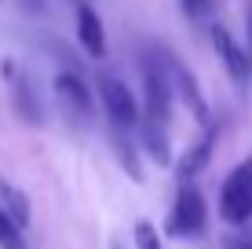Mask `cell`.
<instances>
[{
  "label": "cell",
  "mask_w": 252,
  "mask_h": 249,
  "mask_svg": "<svg viewBox=\"0 0 252 249\" xmlns=\"http://www.w3.org/2000/svg\"><path fill=\"white\" fill-rule=\"evenodd\" d=\"M172 96H176V92H172V77L161 63V51L158 55H146L143 59V117L168 125Z\"/></svg>",
  "instance_id": "obj_1"
},
{
  "label": "cell",
  "mask_w": 252,
  "mask_h": 249,
  "mask_svg": "<svg viewBox=\"0 0 252 249\" xmlns=\"http://www.w3.org/2000/svg\"><path fill=\"white\" fill-rule=\"evenodd\" d=\"M220 216L227 220V224H249L252 220V154L223 179Z\"/></svg>",
  "instance_id": "obj_2"
},
{
  "label": "cell",
  "mask_w": 252,
  "mask_h": 249,
  "mask_svg": "<svg viewBox=\"0 0 252 249\" xmlns=\"http://www.w3.org/2000/svg\"><path fill=\"white\" fill-rule=\"evenodd\" d=\"M205 220H208V209H205V194L197 191L194 183H179V194L172 202V213H168V231L172 238H194L205 231Z\"/></svg>",
  "instance_id": "obj_3"
},
{
  "label": "cell",
  "mask_w": 252,
  "mask_h": 249,
  "mask_svg": "<svg viewBox=\"0 0 252 249\" xmlns=\"http://www.w3.org/2000/svg\"><path fill=\"white\" fill-rule=\"evenodd\" d=\"M95 92H99L102 99V110L110 114V125L121 128V132H128V128H139V103L132 96V88H128L125 81H117L114 73H99V81H95Z\"/></svg>",
  "instance_id": "obj_4"
},
{
  "label": "cell",
  "mask_w": 252,
  "mask_h": 249,
  "mask_svg": "<svg viewBox=\"0 0 252 249\" xmlns=\"http://www.w3.org/2000/svg\"><path fill=\"white\" fill-rule=\"evenodd\" d=\"M161 63H164V70H168V77H172V92L187 103V110L197 117V121L208 125V103H205V96H201V88H197L194 73H190L187 66L172 55V51H161Z\"/></svg>",
  "instance_id": "obj_5"
},
{
  "label": "cell",
  "mask_w": 252,
  "mask_h": 249,
  "mask_svg": "<svg viewBox=\"0 0 252 249\" xmlns=\"http://www.w3.org/2000/svg\"><path fill=\"white\" fill-rule=\"evenodd\" d=\"M212 44H216V55H220V63L227 66L230 81L238 84V88H249V81H252V59L245 55V48H241L238 40L230 37L227 26H212Z\"/></svg>",
  "instance_id": "obj_6"
},
{
  "label": "cell",
  "mask_w": 252,
  "mask_h": 249,
  "mask_svg": "<svg viewBox=\"0 0 252 249\" xmlns=\"http://www.w3.org/2000/svg\"><path fill=\"white\" fill-rule=\"evenodd\" d=\"M55 96L66 107L69 117H88L92 114V92L77 70H59L55 73Z\"/></svg>",
  "instance_id": "obj_7"
},
{
  "label": "cell",
  "mask_w": 252,
  "mask_h": 249,
  "mask_svg": "<svg viewBox=\"0 0 252 249\" xmlns=\"http://www.w3.org/2000/svg\"><path fill=\"white\" fill-rule=\"evenodd\" d=\"M77 40H81V48L88 51L92 59H102V55H106V30H102L99 11H95L88 0H81V4H77Z\"/></svg>",
  "instance_id": "obj_8"
},
{
  "label": "cell",
  "mask_w": 252,
  "mask_h": 249,
  "mask_svg": "<svg viewBox=\"0 0 252 249\" xmlns=\"http://www.w3.org/2000/svg\"><path fill=\"white\" fill-rule=\"evenodd\" d=\"M212 147H216V128H208V132L201 136V140L190 147L183 158H179V165H176V176H179V183H190L201 169L208 165V158H212Z\"/></svg>",
  "instance_id": "obj_9"
},
{
  "label": "cell",
  "mask_w": 252,
  "mask_h": 249,
  "mask_svg": "<svg viewBox=\"0 0 252 249\" xmlns=\"http://www.w3.org/2000/svg\"><path fill=\"white\" fill-rule=\"evenodd\" d=\"M139 140H143L139 147L150 154L158 165H168V161H172V154H168V125L143 117V121H139Z\"/></svg>",
  "instance_id": "obj_10"
},
{
  "label": "cell",
  "mask_w": 252,
  "mask_h": 249,
  "mask_svg": "<svg viewBox=\"0 0 252 249\" xmlns=\"http://www.w3.org/2000/svg\"><path fill=\"white\" fill-rule=\"evenodd\" d=\"M0 213H7L22 231L30 227V202H26V194L19 187H11L7 179H0Z\"/></svg>",
  "instance_id": "obj_11"
},
{
  "label": "cell",
  "mask_w": 252,
  "mask_h": 249,
  "mask_svg": "<svg viewBox=\"0 0 252 249\" xmlns=\"http://www.w3.org/2000/svg\"><path fill=\"white\" fill-rule=\"evenodd\" d=\"M0 249H30L26 246V231L7 213H0Z\"/></svg>",
  "instance_id": "obj_12"
},
{
  "label": "cell",
  "mask_w": 252,
  "mask_h": 249,
  "mask_svg": "<svg viewBox=\"0 0 252 249\" xmlns=\"http://www.w3.org/2000/svg\"><path fill=\"white\" fill-rule=\"evenodd\" d=\"M114 150L121 154L128 176H132V179H143V169H139V161H135V150H132V143L125 140V132H121V128H114Z\"/></svg>",
  "instance_id": "obj_13"
},
{
  "label": "cell",
  "mask_w": 252,
  "mask_h": 249,
  "mask_svg": "<svg viewBox=\"0 0 252 249\" xmlns=\"http://www.w3.org/2000/svg\"><path fill=\"white\" fill-rule=\"evenodd\" d=\"M135 249H161V238H158V227L139 220L135 224Z\"/></svg>",
  "instance_id": "obj_14"
},
{
  "label": "cell",
  "mask_w": 252,
  "mask_h": 249,
  "mask_svg": "<svg viewBox=\"0 0 252 249\" xmlns=\"http://www.w3.org/2000/svg\"><path fill=\"white\" fill-rule=\"evenodd\" d=\"M183 7H187L190 19H205V15L212 11V0H183Z\"/></svg>",
  "instance_id": "obj_15"
},
{
  "label": "cell",
  "mask_w": 252,
  "mask_h": 249,
  "mask_svg": "<svg viewBox=\"0 0 252 249\" xmlns=\"http://www.w3.org/2000/svg\"><path fill=\"white\" fill-rule=\"evenodd\" d=\"M227 249H252V238H245V235H227Z\"/></svg>",
  "instance_id": "obj_16"
},
{
  "label": "cell",
  "mask_w": 252,
  "mask_h": 249,
  "mask_svg": "<svg viewBox=\"0 0 252 249\" xmlns=\"http://www.w3.org/2000/svg\"><path fill=\"white\" fill-rule=\"evenodd\" d=\"M22 7L30 15H44V7H48V0H22Z\"/></svg>",
  "instance_id": "obj_17"
},
{
  "label": "cell",
  "mask_w": 252,
  "mask_h": 249,
  "mask_svg": "<svg viewBox=\"0 0 252 249\" xmlns=\"http://www.w3.org/2000/svg\"><path fill=\"white\" fill-rule=\"evenodd\" d=\"M249 59H252V7H249Z\"/></svg>",
  "instance_id": "obj_18"
}]
</instances>
